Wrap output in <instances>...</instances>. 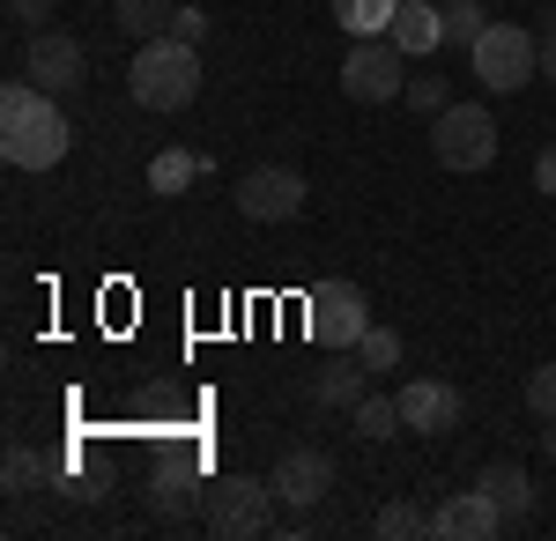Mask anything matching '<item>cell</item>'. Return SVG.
Returning <instances> with one entry per match:
<instances>
[{"mask_svg": "<svg viewBox=\"0 0 556 541\" xmlns=\"http://www.w3.org/2000/svg\"><path fill=\"white\" fill-rule=\"evenodd\" d=\"M379 534H386V541H416V534H430V512H408V504H386V512H379Z\"/></svg>", "mask_w": 556, "mask_h": 541, "instance_id": "cb8c5ba5", "label": "cell"}, {"mask_svg": "<svg viewBox=\"0 0 556 541\" xmlns=\"http://www.w3.org/2000/svg\"><path fill=\"white\" fill-rule=\"evenodd\" d=\"M8 15L30 23V30H45V23H52V0H8Z\"/></svg>", "mask_w": 556, "mask_h": 541, "instance_id": "83f0119b", "label": "cell"}, {"mask_svg": "<svg viewBox=\"0 0 556 541\" xmlns=\"http://www.w3.org/2000/svg\"><path fill=\"white\" fill-rule=\"evenodd\" d=\"M401 423H408L416 438H445V430H460V386H445V378H416V386H401Z\"/></svg>", "mask_w": 556, "mask_h": 541, "instance_id": "30bf717a", "label": "cell"}, {"mask_svg": "<svg viewBox=\"0 0 556 541\" xmlns=\"http://www.w3.org/2000/svg\"><path fill=\"white\" fill-rule=\"evenodd\" d=\"M364 327H371V304H364L356 282H312V297H304V334H312L327 356H334V349H356Z\"/></svg>", "mask_w": 556, "mask_h": 541, "instance_id": "5b68a950", "label": "cell"}, {"mask_svg": "<svg viewBox=\"0 0 556 541\" xmlns=\"http://www.w3.org/2000/svg\"><path fill=\"white\" fill-rule=\"evenodd\" d=\"M527 408L542 423H556V364H534V372H527Z\"/></svg>", "mask_w": 556, "mask_h": 541, "instance_id": "d4e9b609", "label": "cell"}, {"mask_svg": "<svg viewBox=\"0 0 556 541\" xmlns=\"http://www.w3.org/2000/svg\"><path fill=\"white\" fill-rule=\"evenodd\" d=\"M364 393H371V364H364L356 349H334V364L312 378V401H319V408H342V416L364 401Z\"/></svg>", "mask_w": 556, "mask_h": 541, "instance_id": "4fadbf2b", "label": "cell"}, {"mask_svg": "<svg viewBox=\"0 0 556 541\" xmlns=\"http://www.w3.org/2000/svg\"><path fill=\"white\" fill-rule=\"evenodd\" d=\"M401 104H408V112H424V119H438V112L453 104V83H438V75H416V83L401 89Z\"/></svg>", "mask_w": 556, "mask_h": 541, "instance_id": "7402d4cb", "label": "cell"}, {"mask_svg": "<svg viewBox=\"0 0 556 541\" xmlns=\"http://www.w3.org/2000/svg\"><path fill=\"white\" fill-rule=\"evenodd\" d=\"M275 498L290 504V512H312V504H327V490H334V460L319 453V445H290V453L275 460Z\"/></svg>", "mask_w": 556, "mask_h": 541, "instance_id": "9c48e42d", "label": "cell"}, {"mask_svg": "<svg viewBox=\"0 0 556 541\" xmlns=\"http://www.w3.org/2000/svg\"><path fill=\"white\" fill-rule=\"evenodd\" d=\"M172 15H178V8H164V0H119V8H112V23H119V30H134V38H156Z\"/></svg>", "mask_w": 556, "mask_h": 541, "instance_id": "ffe728a7", "label": "cell"}, {"mask_svg": "<svg viewBox=\"0 0 556 541\" xmlns=\"http://www.w3.org/2000/svg\"><path fill=\"white\" fill-rule=\"evenodd\" d=\"M505 527V512L482 498V490H468V498H445L438 512H430V534L438 541H490Z\"/></svg>", "mask_w": 556, "mask_h": 541, "instance_id": "7c38bea8", "label": "cell"}, {"mask_svg": "<svg viewBox=\"0 0 556 541\" xmlns=\"http://www.w3.org/2000/svg\"><path fill=\"white\" fill-rule=\"evenodd\" d=\"M386 38L401 45L408 60H424V52L445 45V8H438V0H401V15H393V30H386Z\"/></svg>", "mask_w": 556, "mask_h": 541, "instance_id": "5bb4252c", "label": "cell"}, {"mask_svg": "<svg viewBox=\"0 0 556 541\" xmlns=\"http://www.w3.org/2000/svg\"><path fill=\"white\" fill-rule=\"evenodd\" d=\"M490 30V15H482V0H460V8H445V45H475Z\"/></svg>", "mask_w": 556, "mask_h": 541, "instance_id": "603a6c76", "label": "cell"}, {"mask_svg": "<svg viewBox=\"0 0 556 541\" xmlns=\"http://www.w3.org/2000/svg\"><path fill=\"white\" fill-rule=\"evenodd\" d=\"M275 482H260V475H223V490L208 498V527L223 541H253L267 534V519H275Z\"/></svg>", "mask_w": 556, "mask_h": 541, "instance_id": "8992f818", "label": "cell"}, {"mask_svg": "<svg viewBox=\"0 0 556 541\" xmlns=\"http://www.w3.org/2000/svg\"><path fill=\"white\" fill-rule=\"evenodd\" d=\"M38 482H45V460L30 453V445H8V490L23 498V490H38Z\"/></svg>", "mask_w": 556, "mask_h": 541, "instance_id": "484cf974", "label": "cell"}, {"mask_svg": "<svg viewBox=\"0 0 556 541\" xmlns=\"http://www.w3.org/2000/svg\"><path fill=\"white\" fill-rule=\"evenodd\" d=\"M534 38H542V75H549V83H556V8H549V15H542V30H534Z\"/></svg>", "mask_w": 556, "mask_h": 541, "instance_id": "f1b7e54d", "label": "cell"}, {"mask_svg": "<svg viewBox=\"0 0 556 541\" xmlns=\"http://www.w3.org/2000/svg\"><path fill=\"white\" fill-rule=\"evenodd\" d=\"M0 149L15 171H52L67 156V112L60 97L38 83H8L0 89Z\"/></svg>", "mask_w": 556, "mask_h": 541, "instance_id": "6da1fadb", "label": "cell"}, {"mask_svg": "<svg viewBox=\"0 0 556 541\" xmlns=\"http://www.w3.org/2000/svg\"><path fill=\"white\" fill-rule=\"evenodd\" d=\"M356 356L371 364V378H379V372H393V364H401V334H393V327H364Z\"/></svg>", "mask_w": 556, "mask_h": 541, "instance_id": "44dd1931", "label": "cell"}, {"mask_svg": "<svg viewBox=\"0 0 556 541\" xmlns=\"http://www.w3.org/2000/svg\"><path fill=\"white\" fill-rule=\"evenodd\" d=\"M468 60H475V83H482V89L519 97L527 75H542V38H534V30H519V23H490V30L468 45Z\"/></svg>", "mask_w": 556, "mask_h": 541, "instance_id": "3957f363", "label": "cell"}, {"mask_svg": "<svg viewBox=\"0 0 556 541\" xmlns=\"http://www.w3.org/2000/svg\"><path fill=\"white\" fill-rule=\"evenodd\" d=\"M238 215H253V223H290V215H304V171L253 164L238 178Z\"/></svg>", "mask_w": 556, "mask_h": 541, "instance_id": "ba28073f", "label": "cell"}, {"mask_svg": "<svg viewBox=\"0 0 556 541\" xmlns=\"http://www.w3.org/2000/svg\"><path fill=\"white\" fill-rule=\"evenodd\" d=\"M430 156L445 171H482L497 156V119H490L482 104H445V112L430 119Z\"/></svg>", "mask_w": 556, "mask_h": 541, "instance_id": "277c9868", "label": "cell"}, {"mask_svg": "<svg viewBox=\"0 0 556 541\" xmlns=\"http://www.w3.org/2000/svg\"><path fill=\"white\" fill-rule=\"evenodd\" d=\"M475 490H482V498L497 504V512H505V519H527V504H534V475H527V467H519V460H490V467H482V482H475Z\"/></svg>", "mask_w": 556, "mask_h": 541, "instance_id": "9a60e30c", "label": "cell"}, {"mask_svg": "<svg viewBox=\"0 0 556 541\" xmlns=\"http://www.w3.org/2000/svg\"><path fill=\"white\" fill-rule=\"evenodd\" d=\"M349 423H356L371 445H379V438H393V430H408V423H401V393H393V401H386V393H364V401L349 408Z\"/></svg>", "mask_w": 556, "mask_h": 541, "instance_id": "ac0fdd59", "label": "cell"}, {"mask_svg": "<svg viewBox=\"0 0 556 541\" xmlns=\"http://www.w3.org/2000/svg\"><path fill=\"white\" fill-rule=\"evenodd\" d=\"M393 15H401V0H334V23L356 30V38H386Z\"/></svg>", "mask_w": 556, "mask_h": 541, "instance_id": "e0dca14e", "label": "cell"}, {"mask_svg": "<svg viewBox=\"0 0 556 541\" xmlns=\"http://www.w3.org/2000/svg\"><path fill=\"white\" fill-rule=\"evenodd\" d=\"M534 186H542V193L556 201V149H542V164H534Z\"/></svg>", "mask_w": 556, "mask_h": 541, "instance_id": "f546056e", "label": "cell"}, {"mask_svg": "<svg viewBox=\"0 0 556 541\" xmlns=\"http://www.w3.org/2000/svg\"><path fill=\"white\" fill-rule=\"evenodd\" d=\"M193 482H201V453H193V445L164 453V460H156V475H149V498H156V512H178V504L193 498Z\"/></svg>", "mask_w": 556, "mask_h": 541, "instance_id": "2e32d148", "label": "cell"}, {"mask_svg": "<svg viewBox=\"0 0 556 541\" xmlns=\"http://www.w3.org/2000/svg\"><path fill=\"white\" fill-rule=\"evenodd\" d=\"M172 38L201 45V38H208V15H201V8H178V15H172Z\"/></svg>", "mask_w": 556, "mask_h": 541, "instance_id": "4316f807", "label": "cell"}, {"mask_svg": "<svg viewBox=\"0 0 556 541\" xmlns=\"http://www.w3.org/2000/svg\"><path fill=\"white\" fill-rule=\"evenodd\" d=\"M83 75H89V52L67 38V30H38V38H30V83L38 89L60 97V89H75Z\"/></svg>", "mask_w": 556, "mask_h": 541, "instance_id": "8fae6325", "label": "cell"}, {"mask_svg": "<svg viewBox=\"0 0 556 541\" xmlns=\"http://www.w3.org/2000/svg\"><path fill=\"white\" fill-rule=\"evenodd\" d=\"M127 89H134V104H149V112H186L193 89H201V52L186 38H141V52L127 67Z\"/></svg>", "mask_w": 556, "mask_h": 541, "instance_id": "7a4b0ae2", "label": "cell"}, {"mask_svg": "<svg viewBox=\"0 0 556 541\" xmlns=\"http://www.w3.org/2000/svg\"><path fill=\"white\" fill-rule=\"evenodd\" d=\"M438 8H460V0H438Z\"/></svg>", "mask_w": 556, "mask_h": 541, "instance_id": "4dcf8cb0", "label": "cell"}, {"mask_svg": "<svg viewBox=\"0 0 556 541\" xmlns=\"http://www.w3.org/2000/svg\"><path fill=\"white\" fill-rule=\"evenodd\" d=\"M201 178V156H186V149H164L156 164H149V193H186Z\"/></svg>", "mask_w": 556, "mask_h": 541, "instance_id": "d6986e66", "label": "cell"}, {"mask_svg": "<svg viewBox=\"0 0 556 541\" xmlns=\"http://www.w3.org/2000/svg\"><path fill=\"white\" fill-rule=\"evenodd\" d=\"M401 60H408V52L393 38H356V52L342 60V89L356 104H393V97L408 89L401 83Z\"/></svg>", "mask_w": 556, "mask_h": 541, "instance_id": "52a82bcc", "label": "cell"}]
</instances>
